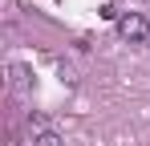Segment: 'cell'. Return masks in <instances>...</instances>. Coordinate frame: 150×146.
Here are the masks:
<instances>
[{"instance_id": "6da1fadb", "label": "cell", "mask_w": 150, "mask_h": 146, "mask_svg": "<svg viewBox=\"0 0 150 146\" xmlns=\"http://www.w3.org/2000/svg\"><path fill=\"white\" fill-rule=\"evenodd\" d=\"M118 37H122V41H130V45H142V41L150 37L146 12H122V16H118Z\"/></svg>"}, {"instance_id": "7a4b0ae2", "label": "cell", "mask_w": 150, "mask_h": 146, "mask_svg": "<svg viewBox=\"0 0 150 146\" xmlns=\"http://www.w3.org/2000/svg\"><path fill=\"white\" fill-rule=\"evenodd\" d=\"M33 146H65V142H61V134H57V130H41V134L33 138Z\"/></svg>"}]
</instances>
